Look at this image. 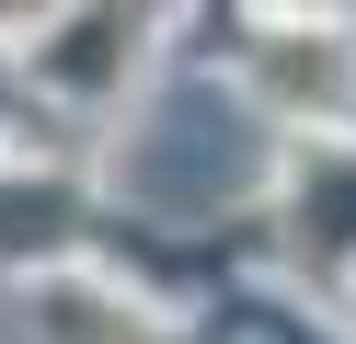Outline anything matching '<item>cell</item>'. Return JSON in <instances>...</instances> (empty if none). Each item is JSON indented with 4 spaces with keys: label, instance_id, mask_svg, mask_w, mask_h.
I'll return each instance as SVG.
<instances>
[{
    "label": "cell",
    "instance_id": "cell-1",
    "mask_svg": "<svg viewBox=\"0 0 356 344\" xmlns=\"http://www.w3.org/2000/svg\"><path fill=\"white\" fill-rule=\"evenodd\" d=\"M149 35H161V23H127V12H70V23H47V35L24 46V81L47 92V104H70V115H104L115 92H138Z\"/></svg>",
    "mask_w": 356,
    "mask_h": 344
},
{
    "label": "cell",
    "instance_id": "cell-2",
    "mask_svg": "<svg viewBox=\"0 0 356 344\" xmlns=\"http://www.w3.org/2000/svg\"><path fill=\"white\" fill-rule=\"evenodd\" d=\"M0 275H24V287L81 275V183L58 161H35L24 138L0 149Z\"/></svg>",
    "mask_w": 356,
    "mask_h": 344
}]
</instances>
